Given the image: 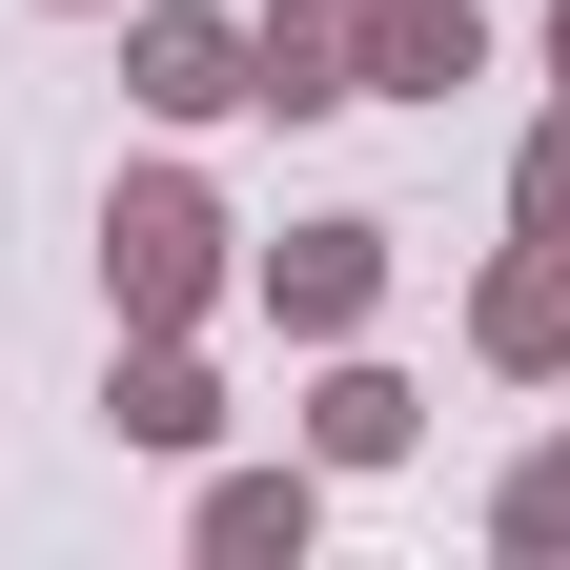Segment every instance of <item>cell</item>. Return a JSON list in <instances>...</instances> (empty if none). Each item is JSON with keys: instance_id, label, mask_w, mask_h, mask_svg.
Returning <instances> with one entry per match:
<instances>
[{"instance_id": "1", "label": "cell", "mask_w": 570, "mask_h": 570, "mask_svg": "<svg viewBox=\"0 0 570 570\" xmlns=\"http://www.w3.org/2000/svg\"><path fill=\"white\" fill-rule=\"evenodd\" d=\"M102 285H122V326H184L204 285H225V204H204L184 164H142V184L102 204Z\"/></svg>"}, {"instance_id": "2", "label": "cell", "mask_w": 570, "mask_h": 570, "mask_svg": "<svg viewBox=\"0 0 570 570\" xmlns=\"http://www.w3.org/2000/svg\"><path fill=\"white\" fill-rule=\"evenodd\" d=\"M122 82L164 102V122H225V102H245V21H204V0H142V21H122Z\"/></svg>"}, {"instance_id": "3", "label": "cell", "mask_w": 570, "mask_h": 570, "mask_svg": "<svg viewBox=\"0 0 570 570\" xmlns=\"http://www.w3.org/2000/svg\"><path fill=\"white\" fill-rule=\"evenodd\" d=\"M245 102H367V21L346 0H265L245 21Z\"/></svg>"}, {"instance_id": "4", "label": "cell", "mask_w": 570, "mask_h": 570, "mask_svg": "<svg viewBox=\"0 0 570 570\" xmlns=\"http://www.w3.org/2000/svg\"><path fill=\"white\" fill-rule=\"evenodd\" d=\"M265 306L306 326V346H346V326L387 306V225H285V265H265Z\"/></svg>"}, {"instance_id": "5", "label": "cell", "mask_w": 570, "mask_h": 570, "mask_svg": "<svg viewBox=\"0 0 570 570\" xmlns=\"http://www.w3.org/2000/svg\"><path fill=\"white\" fill-rule=\"evenodd\" d=\"M469 61H489L469 0H367V102H449Z\"/></svg>"}, {"instance_id": "6", "label": "cell", "mask_w": 570, "mask_h": 570, "mask_svg": "<svg viewBox=\"0 0 570 570\" xmlns=\"http://www.w3.org/2000/svg\"><path fill=\"white\" fill-rule=\"evenodd\" d=\"M469 326H489V367H570V225H530L510 265H489Z\"/></svg>"}, {"instance_id": "7", "label": "cell", "mask_w": 570, "mask_h": 570, "mask_svg": "<svg viewBox=\"0 0 570 570\" xmlns=\"http://www.w3.org/2000/svg\"><path fill=\"white\" fill-rule=\"evenodd\" d=\"M102 407H122V449H204V428H225V387L184 367V326H142V367H122Z\"/></svg>"}, {"instance_id": "8", "label": "cell", "mask_w": 570, "mask_h": 570, "mask_svg": "<svg viewBox=\"0 0 570 570\" xmlns=\"http://www.w3.org/2000/svg\"><path fill=\"white\" fill-rule=\"evenodd\" d=\"M407 428H428V407H407L387 367H326V407H306V449H326V469H387Z\"/></svg>"}, {"instance_id": "9", "label": "cell", "mask_w": 570, "mask_h": 570, "mask_svg": "<svg viewBox=\"0 0 570 570\" xmlns=\"http://www.w3.org/2000/svg\"><path fill=\"white\" fill-rule=\"evenodd\" d=\"M204 550H306V469H225L204 489Z\"/></svg>"}, {"instance_id": "10", "label": "cell", "mask_w": 570, "mask_h": 570, "mask_svg": "<svg viewBox=\"0 0 570 570\" xmlns=\"http://www.w3.org/2000/svg\"><path fill=\"white\" fill-rule=\"evenodd\" d=\"M510 225H570V102L530 122V164H510Z\"/></svg>"}, {"instance_id": "11", "label": "cell", "mask_w": 570, "mask_h": 570, "mask_svg": "<svg viewBox=\"0 0 570 570\" xmlns=\"http://www.w3.org/2000/svg\"><path fill=\"white\" fill-rule=\"evenodd\" d=\"M510 550H570V449H550V469H510Z\"/></svg>"}, {"instance_id": "12", "label": "cell", "mask_w": 570, "mask_h": 570, "mask_svg": "<svg viewBox=\"0 0 570 570\" xmlns=\"http://www.w3.org/2000/svg\"><path fill=\"white\" fill-rule=\"evenodd\" d=\"M550 82H570V0H550Z\"/></svg>"}]
</instances>
